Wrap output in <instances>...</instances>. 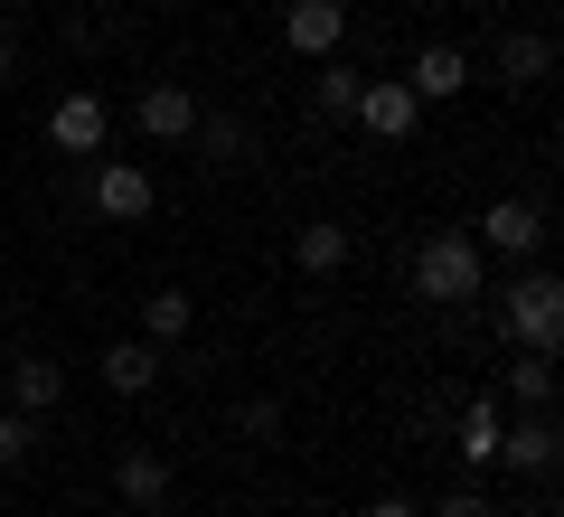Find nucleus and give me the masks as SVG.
I'll use <instances>...</instances> for the list:
<instances>
[{
	"mask_svg": "<svg viewBox=\"0 0 564 517\" xmlns=\"http://www.w3.org/2000/svg\"><path fill=\"white\" fill-rule=\"evenodd\" d=\"M499 320H508V338H518V348H545V358H555V338H564V282L545 273V263H527V273L508 282Z\"/></svg>",
	"mask_w": 564,
	"mask_h": 517,
	"instance_id": "obj_1",
	"label": "nucleus"
},
{
	"mask_svg": "<svg viewBox=\"0 0 564 517\" xmlns=\"http://www.w3.org/2000/svg\"><path fill=\"white\" fill-rule=\"evenodd\" d=\"M414 292L423 301H480V245L470 236H423L414 245Z\"/></svg>",
	"mask_w": 564,
	"mask_h": 517,
	"instance_id": "obj_2",
	"label": "nucleus"
},
{
	"mask_svg": "<svg viewBox=\"0 0 564 517\" xmlns=\"http://www.w3.org/2000/svg\"><path fill=\"white\" fill-rule=\"evenodd\" d=\"M348 122H358V132H377V141H404V132L423 122V104H414V85H404V76H358Z\"/></svg>",
	"mask_w": 564,
	"mask_h": 517,
	"instance_id": "obj_3",
	"label": "nucleus"
},
{
	"mask_svg": "<svg viewBox=\"0 0 564 517\" xmlns=\"http://www.w3.org/2000/svg\"><path fill=\"white\" fill-rule=\"evenodd\" d=\"M499 471H527V480L555 471V414L545 405H527L518 423H499Z\"/></svg>",
	"mask_w": 564,
	"mask_h": 517,
	"instance_id": "obj_4",
	"label": "nucleus"
},
{
	"mask_svg": "<svg viewBox=\"0 0 564 517\" xmlns=\"http://www.w3.org/2000/svg\"><path fill=\"white\" fill-rule=\"evenodd\" d=\"M339 39H348L339 0H282V47H292V57H329Z\"/></svg>",
	"mask_w": 564,
	"mask_h": 517,
	"instance_id": "obj_5",
	"label": "nucleus"
},
{
	"mask_svg": "<svg viewBox=\"0 0 564 517\" xmlns=\"http://www.w3.org/2000/svg\"><path fill=\"white\" fill-rule=\"evenodd\" d=\"M151 198H161V189H151L141 160H104V170H95V217L132 226V217H151Z\"/></svg>",
	"mask_w": 564,
	"mask_h": 517,
	"instance_id": "obj_6",
	"label": "nucleus"
},
{
	"mask_svg": "<svg viewBox=\"0 0 564 517\" xmlns=\"http://www.w3.org/2000/svg\"><path fill=\"white\" fill-rule=\"evenodd\" d=\"M188 122H198V95H188V85H141L132 95V132L141 141H188Z\"/></svg>",
	"mask_w": 564,
	"mask_h": 517,
	"instance_id": "obj_7",
	"label": "nucleus"
},
{
	"mask_svg": "<svg viewBox=\"0 0 564 517\" xmlns=\"http://www.w3.org/2000/svg\"><path fill=\"white\" fill-rule=\"evenodd\" d=\"M480 245H499V255H536V245H545V207L536 198H489L480 207Z\"/></svg>",
	"mask_w": 564,
	"mask_h": 517,
	"instance_id": "obj_8",
	"label": "nucleus"
},
{
	"mask_svg": "<svg viewBox=\"0 0 564 517\" xmlns=\"http://www.w3.org/2000/svg\"><path fill=\"white\" fill-rule=\"evenodd\" d=\"M104 132H113V114H104V95H57V114H47V141L57 151H104Z\"/></svg>",
	"mask_w": 564,
	"mask_h": 517,
	"instance_id": "obj_9",
	"label": "nucleus"
},
{
	"mask_svg": "<svg viewBox=\"0 0 564 517\" xmlns=\"http://www.w3.org/2000/svg\"><path fill=\"white\" fill-rule=\"evenodd\" d=\"M404 85H414V104H452V95L470 85V57H462L452 39H433V47H423L414 66H404Z\"/></svg>",
	"mask_w": 564,
	"mask_h": 517,
	"instance_id": "obj_10",
	"label": "nucleus"
},
{
	"mask_svg": "<svg viewBox=\"0 0 564 517\" xmlns=\"http://www.w3.org/2000/svg\"><path fill=\"white\" fill-rule=\"evenodd\" d=\"M104 386H113V396H151V386H161V348H151V338H113V348H104Z\"/></svg>",
	"mask_w": 564,
	"mask_h": 517,
	"instance_id": "obj_11",
	"label": "nucleus"
},
{
	"mask_svg": "<svg viewBox=\"0 0 564 517\" xmlns=\"http://www.w3.org/2000/svg\"><path fill=\"white\" fill-rule=\"evenodd\" d=\"M499 423H508V396H470L462 405V461L470 471H499Z\"/></svg>",
	"mask_w": 564,
	"mask_h": 517,
	"instance_id": "obj_12",
	"label": "nucleus"
},
{
	"mask_svg": "<svg viewBox=\"0 0 564 517\" xmlns=\"http://www.w3.org/2000/svg\"><path fill=\"white\" fill-rule=\"evenodd\" d=\"M113 489H122V508H161V498H170V461L161 452H122L113 461Z\"/></svg>",
	"mask_w": 564,
	"mask_h": 517,
	"instance_id": "obj_13",
	"label": "nucleus"
},
{
	"mask_svg": "<svg viewBox=\"0 0 564 517\" xmlns=\"http://www.w3.org/2000/svg\"><path fill=\"white\" fill-rule=\"evenodd\" d=\"M545 66H555V39H545V29H508L499 39V76L508 85H545Z\"/></svg>",
	"mask_w": 564,
	"mask_h": 517,
	"instance_id": "obj_14",
	"label": "nucleus"
},
{
	"mask_svg": "<svg viewBox=\"0 0 564 517\" xmlns=\"http://www.w3.org/2000/svg\"><path fill=\"white\" fill-rule=\"evenodd\" d=\"M292 263H302V273H339V263H348V226L339 217H311L302 236H292Z\"/></svg>",
	"mask_w": 564,
	"mask_h": 517,
	"instance_id": "obj_15",
	"label": "nucleus"
},
{
	"mask_svg": "<svg viewBox=\"0 0 564 517\" xmlns=\"http://www.w3.org/2000/svg\"><path fill=\"white\" fill-rule=\"evenodd\" d=\"M57 396H66V377L47 358H20L10 367V405H20V414H57Z\"/></svg>",
	"mask_w": 564,
	"mask_h": 517,
	"instance_id": "obj_16",
	"label": "nucleus"
},
{
	"mask_svg": "<svg viewBox=\"0 0 564 517\" xmlns=\"http://www.w3.org/2000/svg\"><path fill=\"white\" fill-rule=\"evenodd\" d=\"M499 396H518V405H555V358H545V348H518V358H508V377H499Z\"/></svg>",
	"mask_w": 564,
	"mask_h": 517,
	"instance_id": "obj_17",
	"label": "nucleus"
},
{
	"mask_svg": "<svg viewBox=\"0 0 564 517\" xmlns=\"http://www.w3.org/2000/svg\"><path fill=\"white\" fill-rule=\"evenodd\" d=\"M141 338H151V348L188 338V292H151V301H141Z\"/></svg>",
	"mask_w": 564,
	"mask_h": 517,
	"instance_id": "obj_18",
	"label": "nucleus"
},
{
	"mask_svg": "<svg viewBox=\"0 0 564 517\" xmlns=\"http://www.w3.org/2000/svg\"><path fill=\"white\" fill-rule=\"evenodd\" d=\"M188 141H198L207 160H245V122L236 114H198V122H188Z\"/></svg>",
	"mask_w": 564,
	"mask_h": 517,
	"instance_id": "obj_19",
	"label": "nucleus"
},
{
	"mask_svg": "<svg viewBox=\"0 0 564 517\" xmlns=\"http://www.w3.org/2000/svg\"><path fill=\"white\" fill-rule=\"evenodd\" d=\"M39 414H0V471H20L29 452H39V433H29Z\"/></svg>",
	"mask_w": 564,
	"mask_h": 517,
	"instance_id": "obj_20",
	"label": "nucleus"
},
{
	"mask_svg": "<svg viewBox=\"0 0 564 517\" xmlns=\"http://www.w3.org/2000/svg\"><path fill=\"white\" fill-rule=\"evenodd\" d=\"M311 95H321V114H339V122H348V104H358V76H348V66H321V85H311Z\"/></svg>",
	"mask_w": 564,
	"mask_h": 517,
	"instance_id": "obj_21",
	"label": "nucleus"
},
{
	"mask_svg": "<svg viewBox=\"0 0 564 517\" xmlns=\"http://www.w3.org/2000/svg\"><path fill=\"white\" fill-rule=\"evenodd\" d=\"M433 517H499V498H489V489H443Z\"/></svg>",
	"mask_w": 564,
	"mask_h": 517,
	"instance_id": "obj_22",
	"label": "nucleus"
},
{
	"mask_svg": "<svg viewBox=\"0 0 564 517\" xmlns=\"http://www.w3.org/2000/svg\"><path fill=\"white\" fill-rule=\"evenodd\" d=\"M245 433H254V442H263V433H282V405H273V396H254V405H245Z\"/></svg>",
	"mask_w": 564,
	"mask_h": 517,
	"instance_id": "obj_23",
	"label": "nucleus"
},
{
	"mask_svg": "<svg viewBox=\"0 0 564 517\" xmlns=\"http://www.w3.org/2000/svg\"><path fill=\"white\" fill-rule=\"evenodd\" d=\"M358 517H423V508H414V498H404V489H386V498H367Z\"/></svg>",
	"mask_w": 564,
	"mask_h": 517,
	"instance_id": "obj_24",
	"label": "nucleus"
},
{
	"mask_svg": "<svg viewBox=\"0 0 564 517\" xmlns=\"http://www.w3.org/2000/svg\"><path fill=\"white\" fill-rule=\"evenodd\" d=\"M0 85H10V39H0Z\"/></svg>",
	"mask_w": 564,
	"mask_h": 517,
	"instance_id": "obj_25",
	"label": "nucleus"
}]
</instances>
